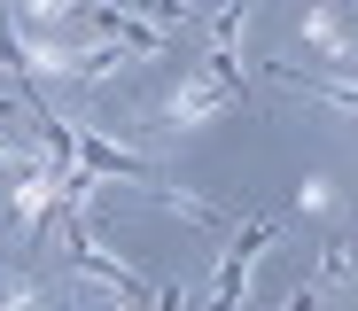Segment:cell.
<instances>
[{"label": "cell", "instance_id": "2", "mask_svg": "<svg viewBox=\"0 0 358 311\" xmlns=\"http://www.w3.org/2000/svg\"><path fill=\"white\" fill-rule=\"evenodd\" d=\"M312 303H320V280H304V288H288V303H280V311H312Z\"/></svg>", "mask_w": 358, "mask_h": 311}, {"label": "cell", "instance_id": "1", "mask_svg": "<svg viewBox=\"0 0 358 311\" xmlns=\"http://www.w3.org/2000/svg\"><path fill=\"white\" fill-rule=\"evenodd\" d=\"M273 218H250L242 233H234L226 249H218V280H210V311H234V303H242V288H250V273H257V257H265V249H273Z\"/></svg>", "mask_w": 358, "mask_h": 311}]
</instances>
